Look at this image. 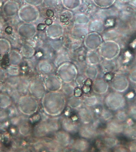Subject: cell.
Wrapping results in <instances>:
<instances>
[{"mask_svg":"<svg viewBox=\"0 0 136 152\" xmlns=\"http://www.w3.org/2000/svg\"><path fill=\"white\" fill-rule=\"evenodd\" d=\"M75 88V86L70 83H65L62 85L61 91L68 99L74 96Z\"/></svg>","mask_w":136,"mask_h":152,"instance_id":"cell-20","label":"cell"},{"mask_svg":"<svg viewBox=\"0 0 136 152\" xmlns=\"http://www.w3.org/2000/svg\"><path fill=\"white\" fill-rule=\"evenodd\" d=\"M130 78L132 81L136 83V70L133 71L130 74Z\"/></svg>","mask_w":136,"mask_h":152,"instance_id":"cell-28","label":"cell"},{"mask_svg":"<svg viewBox=\"0 0 136 152\" xmlns=\"http://www.w3.org/2000/svg\"><path fill=\"white\" fill-rule=\"evenodd\" d=\"M17 128L18 134L23 137H29L32 134L33 129L27 116H24Z\"/></svg>","mask_w":136,"mask_h":152,"instance_id":"cell-11","label":"cell"},{"mask_svg":"<svg viewBox=\"0 0 136 152\" xmlns=\"http://www.w3.org/2000/svg\"><path fill=\"white\" fill-rule=\"evenodd\" d=\"M51 134H52V131L46 118L35 125L32 132L33 136L37 138H43Z\"/></svg>","mask_w":136,"mask_h":152,"instance_id":"cell-6","label":"cell"},{"mask_svg":"<svg viewBox=\"0 0 136 152\" xmlns=\"http://www.w3.org/2000/svg\"><path fill=\"white\" fill-rule=\"evenodd\" d=\"M47 91L44 83L34 81L32 82L29 87V94L38 100H41Z\"/></svg>","mask_w":136,"mask_h":152,"instance_id":"cell-7","label":"cell"},{"mask_svg":"<svg viewBox=\"0 0 136 152\" xmlns=\"http://www.w3.org/2000/svg\"><path fill=\"white\" fill-rule=\"evenodd\" d=\"M82 97L84 106L92 109L98 105L99 98L95 94L84 95Z\"/></svg>","mask_w":136,"mask_h":152,"instance_id":"cell-15","label":"cell"},{"mask_svg":"<svg viewBox=\"0 0 136 152\" xmlns=\"http://www.w3.org/2000/svg\"><path fill=\"white\" fill-rule=\"evenodd\" d=\"M117 116V118L120 121H124L126 118V114L123 112L118 113Z\"/></svg>","mask_w":136,"mask_h":152,"instance_id":"cell-25","label":"cell"},{"mask_svg":"<svg viewBox=\"0 0 136 152\" xmlns=\"http://www.w3.org/2000/svg\"><path fill=\"white\" fill-rule=\"evenodd\" d=\"M130 151L136 152V142L132 143L130 147Z\"/></svg>","mask_w":136,"mask_h":152,"instance_id":"cell-32","label":"cell"},{"mask_svg":"<svg viewBox=\"0 0 136 152\" xmlns=\"http://www.w3.org/2000/svg\"><path fill=\"white\" fill-rule=\"evenodd\" d=\"M44 83L47 92L61 91L63 85L61 80L53 77L46 78Z\"/></svg>","mask_w":136,"mask_h":152,"instance_id":"cell-10","label":"cell"},{"mask_svg":"<svg viewBox=\"0 0 136 152\" xmlns=\"http://www.w3.org/2000/svg\"><path fill=\"white\" fill-rule=\"evenodd\" d=\"M103 142L107 147L112 148L116 145L117 141L115 139L107 137L103 140Z\"/></svg>","mask_w":136,"mask_h":152,"instance_id":"cell-23","label":"cell"},{"mask_svg":"<svg viewBox=\"0 0 136 152\" xmlns=\"http://www.w3.org/2000/svg\"><path fill=\"white\" fill-rule=\"evenodd\" d=\"M53 140L63 148L71 146L73 141L71 135L64 130H59L54 134Z\"/></svg>","mask_w":136,"mask_h":152,"instance_id":"cell-9","label":"cell"},{"mask_svg":"<svg viewBox=\"0 0 136 152\" xmlns=\"http://www.w3.org/2000/svg\"><path fill=\"white\" fill-rule=\"evenodd\" d=\"M43 112L50 117H58L65 110L67 98L61 91L47 92L41 99Z\"/></svg>","mask_w":136,"mask_h":152,"instance_id":"cell-1","label":"cell"},{"mask_svg":"<svg viewBox=\"0 0 136 152\" xmlns=\"http://www.w3.org/2000/svg\"><path fill=\"white\" fill-rule=\"evenodd\" d=\"M13 104L10 96L7 94L0 93V108L6 110Z\"/></svg>","mask_w":136,"mask_h":152,"instance_id":"cell-18","label":"cell"},{"mask_svg":"<svg viewBox=\"0 0 136 152\" xmlns=\"http://www.w3.org/2000/svg\"><path fill=\"white\" fill-rule=\"evenodd\" d=\"M46 27V25L45 24L40 23L38 25L37 29L38 31H43L45 28Z\"/></svg>","mask_w":136,"mask_h":152,"instance_id":"cell-30","label":"cell"},{"mask_svg":"<svg viewBox=\"0 0 136 152\" xmlns=\"http://www.w3.org/2000/svg\"><path fill=\"white\" fill-rule=\"evenodd\" d=\"M44 23H45L46 25L47 26H50L53 23V21L51 19L48 18L44 21Z\"/></svg>","mask_w":136,"mask_h":152,"instance_id":"cell-33","label":"cell"},{"mask_svg":"<svg viewBox=\"0 0 136 152\" xmlns=\"http://www.w3.org/2000/svg\"><path fill=\"white\" fill-rule=\"evenodd\" d=\"M6 77L5 72L2 70L0 69V83L5 82Z\"/></svg>","mask_w":136,"mask_h":152,"instance_id":"cell-26","label":"cell"},{"mask_svg":"<svg viewBox=\"0 0 136 152\" xmlns=\"http://www.w3.org/2000/svg\"><path fill=\"white\" fill-rule=\"evenodd\" d=\"M129 83L127 79L123 76H116L112 80L111 87L118 92L125 91L128 88Z\"/></svg>","mask_w":136,"mask_h":152,"instance_id":"cell-12","label":"cell"},{"mask_svg":"<svg viewBox=\"0 0 136 152\" xmlns=\"http://www.w3.org/2000/svg\"><path fill=\"white\" fill-rule=\"evenodd\" d=\"M20 80L21 78H20V77L14 76L10 77L9 78L6 77L4 83L10 87L16 89L18 84H19Z\"/></svg>","mask_w":136,"mask_h":152,"instance_id":"cell-21","label":"cell"},{"mask_svg":"<svg viewBox=\"0 0 136 152\" xmlns=\"http://www.w3.org/2000/svg\"><path fill=\"white\" fill-rule=\"evenodd\" d=\"M106 106L110 110H116L124 106L125 100L123 96L116 93H111L107 95L105 99Z\"/></svg>","mask_w":136,"mask_h":152,"instance_id":"cell-4","label":"cell"},{"mask_svg":"<svg viewBox=\"0 0 136 152\" xmlns=\"http://www.w3.org/2000/svg\"><path fill=\"white\" fill-rule=\"evenodd\" d=\"M68 20V18L67 15H62L61 16V23H66Z\"/></svg>","mask_w":136,"mask_h":152,"instance_id":"cell-31","label":"cell"},{"mask_svg":"<svg viewBox=\"0 0 136 152\" xmlns=\"http://www.w3.org/2000/svg\"><path fill=\"white\" fill-rule=\"evenodd\" d=\"M78 132L81 138L87 140L93 139L98 135L96 120H95L92 124H81Z\"/></svg>","mask_w":136,"mask_h":152,"instance_id":"cell-3","label":"cell"},{"mask_svg":"<svg viewBox=\"0 0 136 152\" xmlns=\"http://www.w3.org/2000/svg\"><path fill=\"white\" fill-rule=\"evenodd\" d=\"M67 105L72 109L78 110L83 105L82 97L73 96L67 99Z\"/></svg>","mask_w":136,"mask_h":152,"instance_id":"cell-17","label":"cell"},{"mask_svg":"<svg viewBox=\"0 0 136 152\" xmlns=\"http://www.w3.org/2000/svg\"><path fill=\"white\" fill-rule=\"evenodd\" d=\"M47 16L50 18H52L54 16V12L52 10L49 9L47 11L46 13Z\"/></svg>","mask_w":136,"mask_h":152,"instance_id":"cell-29","label":"cell"},{"mask_svg":"<svg viewBox=\"0 0 136 152\" xmlns=\"http://www.w3.org/2000/svg\"><path fill=\"white\" fill-rule=\"evenodd\" d=\"M77 110L78 118L80 124H92L95 120V113L92 108L83 105Z\"/></svg>","mask_w":136,"mask_h":152,"instance_id":"cell-5","label":"cell"},{"mask_svg":"<svg viewBox=\"0 0 136 152\" xmlns=\"http://www.w3.org/2000/svg\"><path fill=\"white\" fill-rule=\"evenodd\" d=\"M130 116L136 120V107H133L131 108L130 111Z\"/></svg>","mask_w":136,"mask_h":152,"instance_id":"cell-27","label":"cell"},{"mask_svg":"<svg viewBox=\"0 0 136 152\" xmlns=\"http://www.w3.org/2000/svg\"><path fill=\"white\" fill-rule=\"evenodd\" d=\"M71 148L78 152L86 151L90 147V144L87 140L81 138L73 141L71 146Z\"/></svg>","mask_w":136,"mask_h":152,"instance_id":"cell-14","label":"cell"},{"mask_svg":"<svg viewBox=\"0 0 136 152\" xmlns=\"http://www.w3.org/2000/svg\"><path fill=\"white\" fill-rule=\"evenodd\" d=\"M100 116L103 120L108 121L110 119L112 115L111 113L106 110H103L100 113Z\"/></svg>","mask_w":136,"mask_h":152,"instance_id":"cell-24","label":"cell"},{"mask_svg":"<svg viewBox=\"0 0 136 152\" xmlns=\"http://www.w3.org/2000/svg\"><path fill=\"white\" fill-rule=\"evenodd\" d=\"M123 130V127L121 124L115 121H109L107 124L106 131L110 134H120Z\"/></svg>","mask_w":136,"mask_h":152,"instance_id":"cell-16","label":"cell"},{"mask_svg":"<svg viewBox=\"0 0 136 152\" xmlns=\"http://www.w3.org/2000/svg\"><path fill=\"white\" fill-rule=\"evenodd\" d=\"M30 83L27 80L21 79L19 84L17 87L16 89L21 96L29 94V87Z\"/></svg>","mask_w":136,"mask_h":152,"instance_id":"cell-19","label":"cell"},{"mask_svg":"<svg viewBox=\"0 0 136 152\" xmlns=\"http://www.w3.org/2000/svg\"><path fill=\"white\" fill-rule=\"evenodd\" d=\"M38 100L30 94L23 95L20 97L16 106L21 114L29 117L38 111L39 107Z\"/></svg>","mask_w":136,"mask_h":152,"instance_id":"cell-2","label":"cell"},{"mask_svg":"<svg viewBox=\"0 0 136 152\" xmlns=\"http://www.w3.org/2000/svg\"><path fill=\"white\" fill-rule=\"evenodd\" d=\"M127 136L133 139H136V126H130L126 129Z\"/></svg>","mask_w":136,"mask_h":152,"instance_id":"cell-22","label":"cell"},{"mask_svg":"<svg viewBox=\"0 0 136 152\" xmlns=\"http://www.w3.org/2000/svg\"><path fill=\"white\" fill-rule=\"evenodd\" d=\"M61 128L69 134H75L78 132L81 124L68 116L61 119Z\"/></svg>","mask_w":136,"mask_h":152,"instance_id":"cell-8","label":"cell"},{"mask_svg":"<svg viewBox=\"0 0 136 152\" xmlns=\"http://www.w3.org/2000/svg\"><path fill=\"white\" fill-rule=\"evenodd\" d=\"M109 86L108 83L103 80L95 81L92 84L91 88L95 95H101L105 94L108 91Z\"/></svg>","mask_w":136,"mask_h":152,"instance_id":"cell-13","label":"cell"}]
</instances>
